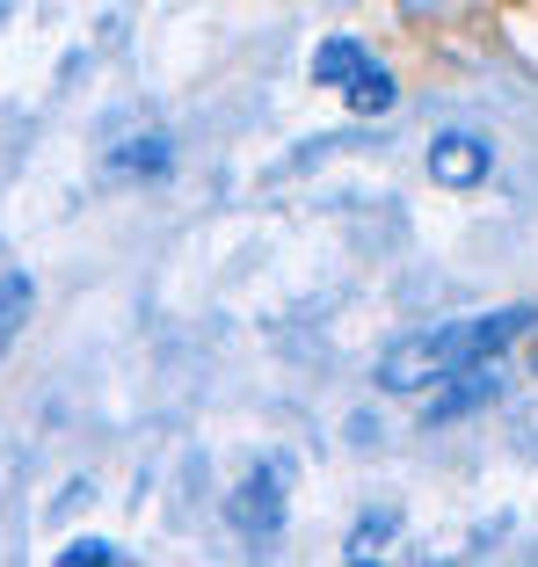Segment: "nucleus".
I'll return each instance as SVG.
<instances>
[{"label":"nucleus","mask_w":538,"mask_h":567,"mask_svg":"<svg viewBox=\"0 0 538 567\" xmlns=\"http://www.w3.org/2000/svg\"><path fill=\"white\" fill-rule=\"evenodd\" d=\"M517 334H531V306H503V313H488V320H458V328L401 334V342L379 357V385H386V393H430V385H444L452 371L488 364V357L509 350Z\"/></svg>","instance_id":"1"},{"label":"nucleus","mask_w":538,"mask_h":567,"mask_svg":"<svg viewBox=\"0 0 538 567\" xmlns=\"http://www.w3.org/2000/svg\"><path fill=\"white\" fill-rule=\"evenodd\" d=\"M226 517H234V532H240V538H277V532H284V466L248 473Z\"/></svg>","instance_id":"2"},{"label":"nucleus","mask_w":538,"mask_h":567,"mask_svg":"<svg viewBox=\"0 0 538 567\" xmlns=\"http://www.w3.org/2000/svg\"><path fill=\"white\" fill-rule=\"evenodd\" d=\"M488 138H473V132H452L430 146V175H437L444 189H473V183H488Z\"/></svg>","instance_id":"3"},{"label":"nucleus","mask_w":538,"mask_h":567,"mask_svg":"<svg viewBox=\"0 0 538 567\" xmlns=\"http://www.w3.org/2000/svg\"><path fill=\"white\" fill-rule=\"evenodd\" d=\"M495 393H503V379H495V371H480V364L452 371V379H444V393H437V401H430V430H444V422L473 415V408H488Z\"/></svg>","instance_id":"4"},{"label":"nucleus","mask_w":538,"mask_h":567,"mask_svg":"<svg viewBox=\"0 0 538 567\" xmlns=\"http://www.w3.org/2000/svg\"><path fill=\"white\" fill-rule=\"evenodd\" d=\"M364 66H371V51L350 44V37H328V44L313 51V81H320V87H350Z\"/></svg>","instance_id":"5"},{"label":"nucleus","mask_w":538,"mask_h":567,"mask_svg":"<svg viewBox=\"0 0 538 567\" xmlns=\"http://www.w3.org/2000/svg\"><path fill=\"white\" fill-rule=\"evenodd\" d=\"M30 299H37V284H30V277H0V350L15 342V328H22V313H30Z\"/></svg>","instance_id":"6"},{"label":"nucleus","mask_w":538,"mask_h":567,"mask_svg":"<svg viewBox=\"0 0 538 567\" xmlns=\"http://www.w3.org/2000/svg\"><path fill=\"white\" fill-rule=\"evenodd\" d=\"M342 95H350V110H364V117H371V110H393V81H386V66H379V59H371V66L342 87Z\"/></svg>","instance_id":"7"},{"label":"nucleus","mask_w":538,"mask_h":567,"mask_svg":"<svg viewBox=\"0 0 538 567\" xmlns=\"http://www.w3.org/2000/svg\"><path fill=\"white\" fill-rule=\"evenodd\" d=\"M393 532H401V509H379V517H364L350 532V546H342V553H350V560H371V553H386Z\"/></svg>","instance_id":"8"},{"label":"nucleus","mask_w":538,"mask_h":567,"mask_svg":"<svg viewBox=\"0 0 538 567\" xmlns=\"http://www.w3.org/2000/svg\"><path fill=\"white\" fill-rule=\"evenodd\" d=\"M59 560H66V567H110V560H117V546H102V538H81V546H66V553H59Z\"/></svg>","instance_id":"9"},{"label":"nucleus","mask_w":538,"mask_h":567,"mask_svg":"<svg viewBox=\"0 0 538 567\" xmlns=\"http://www.w3.org/2000/svg\"><path fill=\"white\" fill-rule=\"evenodd\" d=\"M117 167H124V175H138V167H146V175H161V167H168V146H132Z\"/></svg>","instance_id":"10"},{"label":"nucleus","mask_w":538,"mask_h":567,"mask_svg":"<svg viewBox=\"0 0 538 567\" xmlns=\"http://www.w3.org/2000/svg\"><path fill=\"white\" fill-rule=\"evenodd\" d=\"M531 364H538V342H531Z\"/></svg>","instance_id":"11"}]
</instances>
